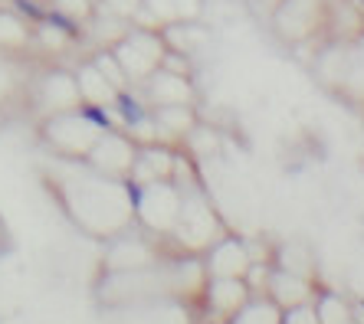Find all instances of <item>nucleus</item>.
<instances>
[{"mask_svg":"<svg viewBox=\"0 0 364 324\" xmlns=\"http://www.w3.org/2000/svg\"><path fill=\"white\" fill-rule=\"evenodd\" d=\"M164 40H161V30H154V26H138V30H128L122 36L119 43L112 46L115 52V60H119L122 72L132 79H148L154 69L161 66L164 60Z\"/></svg>","mask_w":364,"mask_h":324,"instance_id":"f257e3e1","label":"nucleus"},{"mask_svg":"<svg viewBox=\"0 0 364 324\" xmlns=\"http://www.w3.org/2000/svg\"><path fill=\"white\" fill-rule=\"evenodd\" d=\"M276 30H279L286 40H302V36H312L325 20L322 0H279L276 7Z\"/></svg>","mask_w":364,"mask_h":324,"instance_id":"f03ea898","label":"nucleus"},{"mask_svg":"<svg viewBox=\"0 0 364 324\" xmlns=\"http://www.w3.org/2000/svg\"><path fill=\"white\" fill-rule=\"evenodd\" d=\"M50 135H53V145L66 154H85V151H92V145L99 141V131H95L79 111L76 115H60V118H53Z\"/></svg>","mask_w":364,"mask_h":324,"instance_id":"7ed1b4c3","label":"nucleus"},{"mask_svg":"<svg viewBox=\"0 0 364 324\" xmlns=\"http://www.w3.org/2000/svg\"><path fill=\"white\" fill-rule=\"evenodd\" d=\"M246 298H250V289L243 279H217V275L210 279V301L223 315H233Z\"/></svg>","mask_w":364,"mask_h":324,"instance_id":"20e7f679","label":"nucleus"},{"mask_svg":"<svg viewBox=\"0 0 364 324\" xmlns=\"http://www.w3.org/2000/svg\"><path fill=\"white\" fill-rule=\"evenodd\" d=\"M76 86H79V95H82L85 102H109V99H115V92L119 89L112 86L109 79L102 76V69L95 66V62H89V66L79 69V76H76Z\"/></svg>","mask_w":364,"mask_h":324,"instance_id":"39448f33","label":"nucleus"},{"mask_svg":"<svg viewBox=\"0 0 364 324\" xmlns=\"http://www.w3.org/2000/svg\"><path fill=\"white\" fill-rule=\"evenodd\" d=\"M230 324H282V308L272 298H246Z\"/></svg>","mask_w":364,"mask_h":324,"instance_id":"423d86ee","label":"nucleus"},{"mask_svg":"<svg viewBox=\"0 0 364 324\" xmlns=\"http://www.w3.org/2000/svg\"><path fill=\"white\" fill-rule=\"evenodd\" d=\"M112 102H115V108L122 111L125 125H132V128H138V125H151V121H148V111H144V105H141V99H135L128 89H119Z\"/></svg>","mask_w":364,"mask_h":324,"instance_id":"0eeeda50","label":"nucleus"},{"mask_svg":"<svg viewBox=\"0 0 364 324\" xmlns=\"http://www.w3.org/2000/svg\"><path fill=\"white\" fill-rule=\"evenodd\" d=\"M50 7L63 10L66 17H73L76 23H89L95 17V0H50Z\"/></svg>","mask_w":364,"mask_h":324,"instance_id":"6e6552de","label":"nucleus"},{"mask_svg":"<svg viewBox=\"0 0 364 324\" xmlns=\"http://www.w3.org/2000/svg\"><path fill=\"white\" fill-rule=\"evenodd\" d=\"M79 115H82L89 125H92L99 135H109V131H115V125H112V118H109V111L102 108L99 102H82L79 105Z\"/></svg>","mask_w":364,"mask_h":324,"instance_id":"1a4fd4ad","label":"nucleus"},{"mask_svg":"<svg viewBox=\"0 0 364 324\" xmlns=\"http://www.w3.org/2000/svg\"><path fill=\"white\" fill-rule=\"evenodd\" d=\"M282 324H322L315 305L302 301V305H292V308H282Z\"/></svg>","mask_w":364,"mask_h":324,"instance_id":"9d476101","label":"nucleus"},{"mask_svg":"<svg viewBox=\"0 0 364 324\" xmlns=\"http://www.w3.org/2000/svg\"><path fill=\"white\" fill-rule=\"evenodd\" d=\"M10 4H14V10H17L30 26H40L43 20H46V4H43V0H10Z\"/></svg>","mask_w":364,"mask_h":324,"instance_id":"9b49d317","label":"nucleus"},{"mask_svg":"<svg viewBox=\"0 0 364 324\" xmlns=\"http://www.w3.org/2000/svg\"><path fill=\"white\" fill-rule=\"evenodd\" d=\"M102 4H105L109 13H115V17H122V20L135 17L138 7H141V0H102Z\"/></svg>","mask_w":364,"mask_h":324,"instance_id":"f8f14e48","label":"nucleus"},{"mask_svg":"<svg viewBox=\"0 0 364 324\" xmlns=\"http://www.w3.org/2000/svg\"><path fill=\"white\" fill-rule=\"evenodd\" d=\"M174 10H178V20H197L203 10V0H174Z\"/></svg>","mask_w":364,"mask_h":324,"instance_id":"ddd939ff","label":"nucleus"},{"mask_svg":"<svg viewBox=\"0 0 364 324\" xmlns=\"http://www.w3.org/2000/svg\"><path fill=\"white\" fill-rule=\"evenodd\" d=\"M210 324H223V321H210Z\"/></svg>","mask_w":364,"mask_h":324,"instance_id":"4468645a","label":"nucleus"},{"mask_svg":"<svg viewBox=\"0 0 364 324\" xmlns=\"http://www.w3.org/2000/svg\"><path fill=\"white\" fill-rule=\"evenodd\" d=\"M43 4H50V0H43Z\"/></svg>","mask_w":364,"mask_h":324,"instance_id":"2eb2a0df","label":"nucleus"},{"mask_svg":"<svg viewBox=\"0 0 364 324\" xmlns=\"http://www.w3.org/2000/svg\"><path fill=\"white\" fill-rule=\"evenodd\" d=\"M361 308H364V305H361Z\"/></svg>","mask_w":364,"mask_h":324,"instance_id":"dca6fc26","label":"nucleus"}]
</instances>
